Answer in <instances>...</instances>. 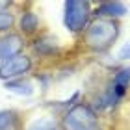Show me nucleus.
I'll use <instances>...</instances> for the list:
<instances>
[{
    "label": "nucleus",
    "mask_w": 130,
    "mask_h": 130,
    "mask_svg": "<svg viewBox=\"0 0 130 130\" xmlns=\"http://www.w3.org/2000/svg\"><path fill=\"white\" fill-rule=\"evenodd\" d=\"M119 35V24L111 19H97L86 28L84 41L93 50H106Z\"/></svg>",
    "instance_id": "1"
},
{
    "label": "nucleus",
    "mask_w": 130,
    "mask_h": 130,
    "mask_svg": "<svg viewBox=\"0 0 130 130\" xmlns=\"http://www.w3.org/2000/svg\"><path fill=\"white\" fill-rule=\"evenodd\" d=\"M89 8H91V4L84 2V0H69V2H65L63 22L69 32L78 34V32H84V28H87L89 15H91Z\"/></svg>",
    "instance_id": "2"
},
{
    "label": "nucleus",
    "mask_w": 130,
    "mask_h": 130,
    "mask_svg": "<svg viewBox=\"0 0 130 130\" xmlns=\"http://www.w3.org/2000/svg\"><path fill=\"white\" fill-rule=\"evenodd\" d=\"M63 126L67 130H95L99 128L97 115L87 104H74L63 117Z\"/></svg>",
    "instance_id": "3"
},
{
    "label": "nucleus",
    "mask_w": 130,
    "mask_h": 130,
    "mask_svg": "<svg viewBox=\"0 0 130 130\" xmlns=\"http://www.w3.org/2000/svg\"><path fill=\"white\" fill-rule=\"evenodd\" d=\"M32 69V60L24 54H19L15 58H11L9 61H6L4 65H0V80H13L17 76H22L24 73Z\"/></svg>",
    "instance_id": "4"
},
{
    "label": "nucleus",
    "mask_w": 130,
    "mask_h": 130,
    "mask_svg": "<svg viewBox=\"0 0 130 130\" xmlns=\"http://www.w3.org/2000/svg\"><path fill=\"white\" fill-rule=\"evenodd\" d=\"M22 46H24V41L19 34H8L0 37V65L9 61L11 58L19 56Z\"/></svg>",
    "instance_id": "5"
},
{
    "label": "nucleus",
    "mask_w": 130,
    "mask_h": 130,
    "mask_svg": "<svg viewBox=\"0 0 130 130\" xmlns=\"http://www.w3.org/2000/svg\"><path fill=\"white\" fill-rule=\"evenodd\" d=\"M126 6L123 4V2H104V4H100L95 13L99 17H102V19H111L113 21L115 17H123V15H126Z\"/></svg>",
    "instance_id": "6"
},
{
    "label": "nucleus",
    "mask_w": 130,
    "mask_h": 130,
    "mask_svg": "<svg viewBox=\"0 0 130 130\" xmlns=\"http://www.w3.org/2000/svg\"><path fill=\"white\" fill-rule=\"evenodd\" d=\"M19 26H21V30L24 32L26 35H30L34 32H37V28H39V17L35 15L34 11H26V13H22V17H21Z\"/></svg>",
    "instance_id": "7"
},
{
    "label": "nucleus",
    "mask_w": 130,
    "mask_h": 130,
    "mask_svg": "<svg viewBox=\"0 0 130 130\" xmlns=\"http://www.w3.org/2000/svg\"><path fill=\"white\" fill-rule=\"evenodd\" d=\"M6 89L11 93H17V95L30 97L34 93V86L28 80H9V82H6Z\"/></svg>",
    "instance_id": "8"
},
{
    "label": "nucleus",
    "mask_w": 130,
    "mask_h": 130,
    "mask_svg": "<svg viewBox=\"0 0 130 130\" xmlns=\"http://www.w3.org/2000/svg\"><path fill=\"white\" fill-rule=\"evenodd\" d=\"M17 123V117L13 111L9 110H2L0 111V130H11Z\"/></svg>",
    "instance_id": "9"
},
{
    "label": "nucleus",
    "mask_w": 130,
    "mask_h": 130,
    "mask_svg": "<svg viewBox=\"0 0 130 130\" xmlns=\"http://www.w3.org/2000/svg\"><path fill=\"white\" fill-rule=\"evenodd\" d=\"M28 130H60V123L56 119H48V117H46V119L35 121Z\"/></svg>",
    "instance_id": "10"
},
{
    "label": "nucleus",
    "mask_w": 130,
    "mask_h": 130,
    "mask_svg": "<svg viewBox=\"0 0 130 130\" xmlns=\"http://www.w3.org/2000/svg\"><path fill=\"white\" fill-rule=\"evenodd\" d=\"M13 24H15L13 13L8 9H2L0 11V32H8L9 28H13Z\"/></svg>",
    "instance_id": "11"
},
{
    "label": "nucleus",
    "mask_w": 130,
    "mask_h": 130,
    "mask_svg": "<svg viewBox=\"0 0 130 130\" xmlns=\"http://www.w3.org/2000/svg\"><path fill=\"white\" fill-rule=\"evenodd\" d=\"M35 50L39 52V54H52V52L58 50V46L54 41L50 39H41V41H35Z\"/></svg>",
    "instance_id": "12"
},
{
    "label": "nucleus",
    "mask_w": 130,
    "mask_h": 130,
    "mask_svg": "<svg viewBox=\"0 0 130 130\" xmlns=\"http://www.w3.org/2000/svg\"><path fill=\"white\" fill-rule=\"evenodd\" d=\"M117 58H119V60H128V58H130V43H128V45H125V46H123V48L119 50Z\"/></svg>",
    "instance_id": "13"
},
{
    "label": "nucleus",
    "mask_w": 130,
    "mask_h": 130,
    "mask_svg": "<svg viewBox=\"0 0 130 130\" xmlns=\"http://www.w3.org/2000/svg\"><path fill=\"white\" fill-rule=\"evenodd\" d=\"M9 6V2H6V0H0V11H2L4 8H8Z\"/></svg>",
    "instance_id": "14"
},
{
    "label": "nucleus",
    "mask_w": 130,
    "mask_h": 130,
    "mask_svg": "<svg viewBox=\"0 0 130 130\" xmlns=\"http://www.w3.org/2000/svg\"><path fill=\"white\" fill-rule=\"evenodd\" d=\"M95 130H99V128H95Z\"/></svg>",
    "instance_id": "15"
}]
</instances>
